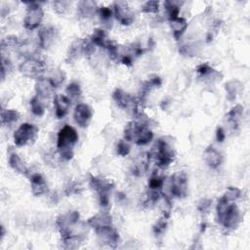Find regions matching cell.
<instances>
[{"instance_id":"1","label":"cell","mask_w":250,"mask_h":250,"mask_svg":"<svg viewBox=\"0 0 250 250\" xmlns=\"http://www.w3.org/2000/svg\"><path fill=\"white\" fill-rule=\"evenodd\" d=\"M218 223L227 230H234L241 222V212L235 202L221 197L216 206Z\"/></svg>"},{"instance_id":"2","label":"cell","mask_w":250,"mask_h":250,"mask_svg":"<svg viewBox=\"0 0 250 250\" xmlns=\"http://www.w3.org/2000/svg\"><path fill=\"white\" fill-rule=\"evenodd\" d=\"M140 114L136 117L138 119L130 121L124 129V140L128 142H133L138 146L148 145L153 139V133L150 129L147 121L144 117H141Z\"/></svg>"},{"instance_id":"3","label":"cell","mask_w":250,"mask_h":250,"mask_svg":"<svg viewBox=\"0 0 250 250\" xmlns=\"http://www.w3.org/2000/svg\"><path fill=\"white\" fill-rule=\"evenodd\" d=\"M150 159H153L159 168H166L175 160L176 151L172 144L165 138L158 139L148 152Z\"/></svg>"},{"instance_id":"4","label":"cell","mask_w":250,"mask_h":250,"mask_svg":"<svg viewBox=\"0 0 250 250\" xmlns=\"http://www.w3.org/2000/svg\"><path fill=\"white\" fill-rule=\"evenodd\" d=\"M78 139V134L73 127L65 125L60 129L57 137V149L59 155L63 159L70 160L73 157V148L77 144Z\"/></svg>"},{"instance_id":"5","label":"cell","mask_w":250,"mask_h":250,"mask_svg":"<svg viewBox=\"0 0 250 250\" xmlns=\"http://www.w3.org/2000/svg\"><path fill=\"white\" fill-rule=\"evenodd\" d=\"M89 184L92 190L97 193L101 207L108 208L111 203V195L115 188L114 182L101 176H91Z\"/></svg>"},{"instance_id":"6","label":"cell","mask_w":250,"mask_h":250,"mask_svg":"<svg viewBox=\"0 0 250 250\" xmlns=\"http://www.w3.org/2000/svg\"><path fill=\"white\" fill-rule=\"evenodd\" d=\"M20 72L28 78L39 79L43 77V73L46 70V64L43 60L37 57L26 58L19 67Z\"/></svg>"},{"instance_id":"7","label":"cell","mask_w":250,"mask_h":250,"mask_svg":"<svg viewBox=\"0 0 250 250\" xmlns=\"http://www.w3.org/2000/svg\"><path fill=\"white\" fill-rule=\"evenodd\" d=\"M113 99L116 102V104L122 110L129 112L132 116L135 117H138L140 112V102L138 99L130 95L129 93L125 92L122 89H116L113 93Z\"/></svg>"},{"instance_id":"8","label":"cell","mask_w":250,"mask_h":250,"mask_svg":"<svg viewBox=\"0 0 250 250\" xmlns=\"http://www.w3.org/2000/svg\"><path fill=\"white\" fill-rule=\"evenodd\" d=\"M38 128L32 123H23L13 135L14 143L17 147H25L33 144L37 137Z\"/></svg>"},{"instance_id":"9","label":"cell","mask_w":250,"mask_h":250,"mask_svg":"<svg viewBox=\"0 0 250 250\" xmlns=\"http://www.w3.org/2000/svg\"><path fill=\"white\" fill-rule=\"evenodd\" d=\"M29 5L24 19V26L28 31H34L41 25L44 12L38 2H28Z\"/></svg>"},{"instance_id":"10","label":"cell","mask_w":250,"mask_h":250,"mask_svg":"<svg viewBox=\"0 0 250 250\" xmlns=\"http://www.w3.org/2000/svg\"><path fill=\"white\" fill-rule=\"evenodd\" d=\"M169 194L173 198L182 199L188 193V177L185 172H178L174 174L169 182Z\"/></svg>"},{"instance_id":"11","label":"cell","mask_w":250,"mask_h":250,"mask_svg":"<svg viewBox=\"0 0 250 250\" xmlns=\"http://www.w3.org/2000/svg\"><path fill=\"white\" fill-rule=\"evenodd\" d=\"M115 18L123 26H130L133 24L135 15L127 2L117 1L114 3Z\"/></svg>"},{"instance_id":"12","label":"cell","mask_w":250,"mask_h":250,"mask_svg":"<svg viewBox=\"0 0 250 250\" xmlns=\"http://www.w3.org/2000/svg\"><path fill=\"white\" fill-rule=\"evenodd\" d=\"M95 232L100 242H102L103 244L108 245L112 248H116L119 242V234L113 225L97 229L95 230Z\"/></svg>"},{"instance_id":"13","label":"cell","mask_w":250,"mask_h":250,"mask_svg":"<svg viewBox=\"0 0 250 250\" xmlns=\"http://www.w3.org/2000/svg\"><path fill=\"white\" fill-rule=\"evenodd\" d=\"M73 117L75 122L82 128L87 127L92 120L93 111L91 107L87 104H78L73 113Z\"/></svg>"},{"instance_id":"14","label":"cell","mask_w":250,"mask_h":250,"mask_svg":"<svg viewBox=\"0 0 250 250\" xmlns=\"http://www.w3.org/2000/svg\"><path fill=\"white\" fill-rule=\"evenodd\" d=\"M30 181H31L32 193L33 196L41 197L48 193L49 191L48 184L45 178L40 173H33L30 177Z\"/></svg>"},{"instance_id":"15","label":"cell","mask_w":250,"mask_h":250,"mask_svg":"<svg viewBox=\"0 0 250 250\" xmlns=\"http://www.w3.org/2000/svg\"><path fill=\"white\" fill-rule=\"evenodd\" d=\"M71 106V100L65 95H55L54 97V109H55V116L57 118L62 119L64 118L68 110Z\"/></svg>"},{"instance_id":"16","label":"cell","mask_w":250,"mask_h":250,"mask_svg":"<svg viewBox=\"0 0 250 250\" xmlns=\"http://www.w3.org/2000/svg\"><path fill=\"white\" fill-rule=\"evenodd\" d=\"M56 29L54 27H44L38 32V45L41 49H48L56 37Z\"/></svg>"},{"instance_id":"17","label":"cell","mask_w":250,"mask_h":250,"mask_svg":"<svg viewBox=\"0 0 250 250\" xmlns=\"http://www.w3.org/2000/svg\"><path fill=\"white\" fill-rule=\"evenodd\" d=\"M35 91L38 97H40L41 99H47L53 96L55 87L48 77H41L37 79L35 83Z\"/></svg>"},{"instance_id":"18","label":"cell","mask_w":250,"mask_h":250,"mask_svg":"<svg viewBox=\"0 0 250 250\" xmlns=\"http://www.w3.org/2000/svg\"><path fill=\"white\" fill-rule=\"evenodd\" d=\"M204 159L207 165L212 169H217L223 163L222 153L213 146H209L204 150Z\"/></svg>"},{"instance_id":"19","label":"cell","mask_w":250,"mask_h":250,"mask_svg":"<svg viewBox=\"0 0 250 250\" xmlns=\"http://www.w3.org/2000/svg\"><path fill=\"white\" fill-rule=\"evenodd\" d=\"M87 225L90 228L94 229V231H95L97 229L112 226L113 225V218L110 215V213L104 211V212L98 213L95 216H92L91 218H89L88 221H87Z\"/></svg>"},{"instance_id":"20","label":"cell","mask_w":250,"mask_h":250,"mask_svg":"<svg viewBox=\"0 0 250 250\" xmlns=\"http://www.w3.org/2000/svg\"><path fill=\"white\" fill-rule=\"evenodd\" d=\"M98 12V7L96 2L90 0L80 1L77 4V15L82 19L92 18Z\"/></svg>"},{"instance_id":"21","label":"cell","mask_w":250,"mask_h":250,"mask_svg":"<svg viewBox=\"0 0 250 250\" xmlns=\"http://www.w3.org/2000/svg\"><path fill=\"white\" fill-rule=\"evenodd\" d=\"M81 56H84V49H83V39L78 38L74 40L71 45L69 46L67 53V59L66 62L67 64H71L78 60Z\"/></svg>"},{"instance_id":"22","label":"cell","mask_w":250,"mask_h":250,"mask_svg":"<svg viewBox=\"0 0 250 250\" xmlns=\"http://www.w3.org/2000/svg\"><path fill=\"white\" fill-rule=\"evenodd\" d=\"M197 72L199 73L200 77L204 79V81L213 82L217 80L219 76V72L215 70L211 66H209L207 63L201 64L197 67Z\"/></svg>"},{"instance_id":"23","label":"cell","mask_w":250,"mask_h":250,"mask_svg":"<svg viewBox=\"0 0 250 250\" xmlns=\"http://www.w3.org/2000/svg\"><path fill=\"white\" fill-rule=\"evenodd\" d=\"M244 108L241 105H236L231 109V111L227 114V121L232 126L233 129H237L243 116Z\"/></svg>"},{"instance_id":"24","label":"cell","mask_w":250,"mask_h":250,"mask_svg":"<svg viewBox=\"0 0 250 250\" xmlns=\"http://www.w3.org/2000/svg\"><path fill=\"white\" fill-rule=\"evenodd\" d=\"M169 25L172 30L173 36L176 40H179L188 29V22L186 21V19L181 17L169 21Z\"/></svg>"},{"instance_id":"25","label":"cell","mask_w":250,"mask_h":250,"mask_svg":"<svg viewBox=\"0 0 250 250\" xmlns=\"http://www.w3.org/2000/svg\"><path fill=\"white\" fill-rule=\"evenodd\" d=\"M9 164L11 166V168L16 171L19 174L23 175H29V169L27 167L26 163L22 160V158L17 154L16 152H12L9 155Z\"/></svg>"},{"instance_id":"26","label":"cell","mask_w":250,"mask_h":250,"mask_svg":"<svg viewBox=\"0 0 250 250\" xmlns=\"http://www.w3.org/2000/svg\"><path fill=\"white\" fill-rule=\"evenodd\" d=\"M90 40L95 46H100L105 49H107V47L112 42V40L108 38L107 33L103 29H96L91 34Z\"/></svg>"},{"instance_id":"27","label":"cell","mask_w":250,"mask_h":250,"mask_svg":"<svg viewBox=\"0 0 250 250\" xmlns=\"http://www.w3.org/2000/svg\"><path fill=\"white\" fill-rule=\"evenodd\" d=\"M150 160L148 153L139 157L132 166V173L136 176H142L148 170Z\"/></svg>"},{"instance_id":"28","label":"cell","mask_w":250,"mask_h":250,"mask_svg":"<svg viewBox=\"0 0 250 250\" xmlns=\"http://www.w3.org/2000/svg\"><path fill=\"white\" fill-rule=\"evenodd\" d=\"M225 89L227 92L228 100L233 101L242 90V83L238 80H231L226 83Z\"/></svg>"},{"instance_id":"29","label":"cell","mask_w":250,"mask_h":250,"mask_svg":"<svg viewBox=\"0 0 250 250\" xmlns=\"http://www.w3.org/2000/svg\"><path fill=\"white\" fill-rule=\"evenodd\" d=\"M20 113L16 110H2L1 123L5 126H11L20 119Z\"/></svg>"},{"instance_id":"30","label":"cell","mask_w":250,"mask_h":250,"mask_svg":"<svg viewBox=\"0 0 250 250\" xmlns=\"http://www.w3.org/2000/svg\"><path fill=\"white\" fill-rule=\"evenodd\" d=\"M21 41L16 35H9L6 38H4L1 41V50L2 53L5 51H11V50H16L19 49L21 46Z\"/></svg>"},{"instance_id":"31","label":"cell","mask_w":250,"mask_h":250,"mask_svg":"<svg viewBox=\"0 0 250 250\" xmlns=\"http://www.w3.org/2000/svg\"><path fill=\"white\" fill-rule=\"evenodd\" d=\"M164 7H165L166 15H167V18H168L169 21L174 20V19L179 17V13H180V9H181L179 2L165 1L164 2Z\"/></svg>"},{"instance_id":"32","label":"cell","mask_w":250,"mask_h":250,"mask_svg":"<svg viewBox=\"0 0 250 250\" xmlns=\"http://www.w3.org/2000/svg\"><path fill=\"white\" fill-rule=\"evenodd\" d=\"M98 15L101 19V21L103 22V24L105 26H107L108 29L112 28L113 26V15H114V11L109 8V7H105V6H102V7H99L98 8Z\"/></svg>"},{"instance_id":"33","label":"cell","mask_w":250,"mask_h":250,"mask_svg":"<svg viewBox=\"0 0 250 250\" xmlns=\"http://www.w3.org/2000/svg\"><path fill=\"white\" fill-rule=\"evenodd\" d=\"M31 110L33 112V114L36 117H43L45 115V107L44 104L41 100L40 97H38L37 95L34 96L32 100H31Z\"/></svg>"},{"instance_id":"34","label":"cell","mask_w":250,"mask_h":250,"mask_svg":"<svg viewBox=\"0 0 250 250\" xmlns=\"http://www.w3.org/2000/svg\"><path fill=\"white\" fill-rule=\"evenodd\" d=\"M48 78L51 81L52 84L54 85V87L57 88V87H60L64 83V81L66 79V73L60 68H54L50 72V75Z\"/></svg>"},{"instance_id":"35","label":"cell","mask_w":250,"mask_h":250,"mask_svg":"<svg viewBox=\"0 0 250 250\" xmlns=\"http://www.w3.org/2000/svg\"><path fill=\"white\" fill-rule=\"evenodd\" d=\"M168 220H169L168 216L162 215L156 221V223L153 226V233L155 235H161L165 233V231H166V229H167V226H168Z\"/></svg>"},{"instance_id":"36","label":"cell","mask_w":250,"mask_h":250,"mask_svg":"<svg viewBox=\"0 0 250 250\" xmlns=\"http://www.w3.org/2000/svg\"><path fill=\"white\" fill-rule=\"evenodd\" d=\"M66 93H67V96L70 100H74V99H77V98H79L81 96L82 91H81V87H80V85L78 84V83L71 82L67 86Z\"/></svg>"},{"instance_id":"37","label":"cell","mask_w":250,"mask_h":250,"mask_svg":"<svg viewBox=\"0 0 250 250\" xmlns=\"http://www.w3.org/2000/svg\"><path fill=\"white\" fill-rule=\"evenodd\" d=\"M164 183H165L164 177L154 173L149 180V189L153 191H160L163 188Z\"/></svg>"},{"instance_id":"38","label":"cell","mask_w":250,"mask_h":250,"mask_svg":"<svg viewBox=\"0 0 250 250\" xmlns=\"http://www.w3.org/2000/svg\"><path fill=\"white\" fill-rule=\"evenodd\" d=\"M222 197L229 201L235 202L237 200L240 199L241 191L235 187H230L227 189V191L225 192V194Z\"/></svg>"},{"instance_id":"39","label":"cell","mask_w":250,"mask_h":250,"mask_svg":"<svg viewBox=\"0 0 250 250\" xmlns=\"http://www.w3.org/2000/svg\"><path fill=\"white\" fill-rule=\"evenodd\" d=\"M116 151H117V154H118L119 156H127L131 151V147L129 142L124 139L118 141L116 147Z\"/></svg>"},{"instance_id":"40","label":"cell","mask_w":250,"mask_h":250,"mask_svg":"<svg viewBox=\"0 0 250 250\" xmlns=\"http://www.w3.org/2000/svg\"><path fill=\"white\" fill-rule=\"evenodd\" d=\"M52 6H53V10L57 14L65 15L67 12V10L69 9L70 2L69 1H66V0H61V1H54V2H52Z\"/></svg>"},{"instance_id":"41","label":"cell","mask_w":250,"mask_h":250,"mask_svg":"<svg viewBox=\"0 0 250 250\" xmlns=\"http://www.w3.org/2000/svg\"><path fill=\"white\" fill-rule=\"evenodd\" d=\"M159 2L155 0L147 1L142 6V12L146 14H156L159 11Z\"/></svg>"},{"instance_id":"42","label":"cell","mask_w":250,"mask_h":250,"mask_svg":"<svg viewBox=\"0 0 250 250\" xmlns=\"http://www.w3.org/2000/svg\"><path fill=\"white\" fill-rule=\"evenodd\" d=\"M13 69V64L12 62L6 58L4 55H2V58H1V78H2V81L5 79L6 75L9 74Z\"/></svg>"},{"instance_id":"43","label":"cell","mask_w":250,"mask_h":250,"mask_svg":"<svg viewBox=\"0 0 250 250\" xmlns=\"http://www.w3.org/2000/svg\"><path fill=\"white\" fill-rule=\"evenodd\" d=\"M82 189L81 185L75 181H70L66 189H65V194L67 196H70V195H76V194H79L80 193V190Z\"/></svg>"},{"instance_id":"44","label":"cell","mask_w":250,"mask_h":250,"mask_svg":"<svg viewBox=\"0 0 250 250\" xmlns=\"http://www.w3.org/2000/svg\"><path fill=\"white\" fill-rule=\"evenodd\" d=\"M212 206V200H201L198 205V209L201 214H207Z\"/></svg>"},{"instance_id":"45","label":"cell","mask_w":250,"mask_h":250,"mask_svg":"<svg viewBox=\"0 0 250 250\" xmlns=\"http://www.w3.org/2000/svg\"><path fill=\"white\" fill-rule=\"evenodd\" d=\"M216 139L219 143H223L226 139V133L222 127H217L216 130Z\"/></svg>"}]
</instances>
